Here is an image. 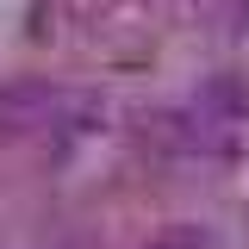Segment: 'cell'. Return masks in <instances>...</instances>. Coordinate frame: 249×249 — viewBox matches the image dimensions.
<instances>
[{
	"instance_id": "obj_1",
	"label": "cell",
	"mask_w": 249,
	"mask_h": 249,
	"mask_svg": "<svg viewBox=\"0 0 249 249\" xmlns=\"http://www.w3.org/2000/svg\"><path fill=\"white\" fill-rule=\"evenodd\" d=\"M56 112V88L44 81H6L0 88V137H19V131H37Z\"/></svg>"
},
{
	"instance_id": "obj_2",
	"label": "cell",
	"mask_w": 249,
	"mask_h": 249,
	"mask_svg": "<svg viewBox=\"0 0 249 249\" xmlns=\"http://www.w3.org/2000/svg\"><path fill=\"white\" fill-rule=\"evenodd\" d=\"M150 249H218L212 237H199V231H168V237H156Z\"/></svg>"
}]
</instances>
